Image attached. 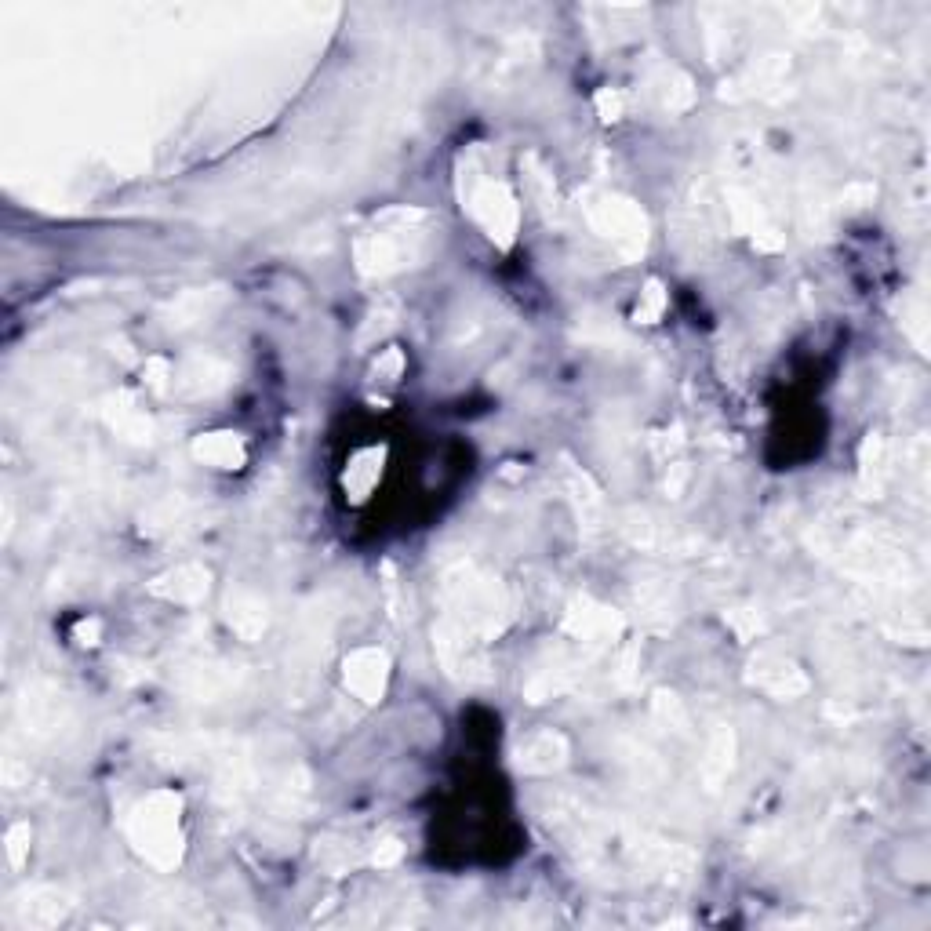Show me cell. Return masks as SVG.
Returning a JSON list of instances; mask_svg holds the SVG:
<instances>
[{"mask_svg": "<svg viewBox=\"0 0 931 931\" xmlns=\"http://www.w3.org/2000/svg\"><path fill=\"white\" fill-rule=\"evenodd\" d=\"M197 451H201L204 462L219 466V470H237V462L244 459L241 441H237V437H230V433H211V437H204Z\"/></svg>", "mask_w": 931, "mask_h": 931, "instance_id": "6da1fadb", "label": "cell"}]
</instances>
